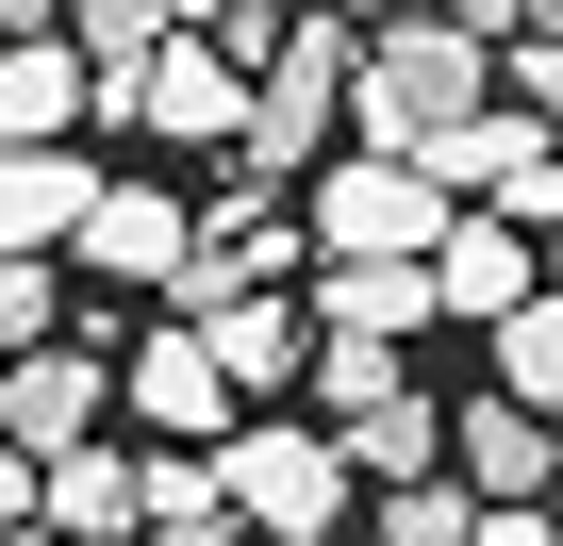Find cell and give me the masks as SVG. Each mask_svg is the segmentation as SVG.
Masks as SVG:
<instances>
[{"mask_svg": "<svg viewBox=\"0 0 563 546\" xmlns=\"http://www.w3.org/2000/svg\"><path fill=\"white\" fill-rule=\"evenodd\" d=\"M117 414H150V431H166V447H216V431H232V414H249V398H232V381H216V348H199V332H150V348H133V365H117Z\"/></svg>", "mask_w": 563, "mask_h": 546, "instance_id": "obj_8", "label": "cell"}, {"mask_svg": "<svg viewBox=\"0 0 563 546\" xmlns=\"http://www.w3.org/2000/svg\"><path fill=\"white\" fill-rule=\"evenodd\" d=\"M18 530H34V464L0 447V546H18Z\"/></svg>", "mask_w": 563, "mask_h": 546, "instance_id": "obj_22", "label": "cell"}, {"mask_svg": "<svg viewBox=\"0 0 563 546\" xmlns=\"http://www.w3.org/2000/svg\"><path fill=\"white\" fill-rule=\"evenodd\" d=\"M183 232H199V215H183L166 182H100V199L67 215V265H100V282H166Z\"/></svg>", "mask_w": 563, "mask_h": 546, "instance_id": "obj_9", "label": "cell"}, {"mask_svg": "<svg viewBox=\"0 0 563 546\" xmlns=\"http://www.w3.org/2000/svg\"><path fill=\"white\" fill-rule=\"evenodd\" d=\"M299 182H316V215H299V232H316V265H415V248L448 232V182H431V166H398V149H316Z\"/></svg>", "mask_w": 563, "mask_h": 546, "instance_id": "obj_3", "label": "cell"}, {"mask_svg": "<svg viewBox=\"0 0 563 546\" xmlns=\"http://www.w3.org/2000/svg\"><path fill=\"white\" fill-rule=\"evenodd\" d=\"M67 116H84L67 34H0V149H67Z\"/></svg>", "mask_w": 563, "mask_h": 546, "instance_id": "obj_14", "label": "cell"}, {"mask_svg": "<svg viewBox=\"0 0 563 546\" xmlns=\"http://www.w3.org/2000/svg\"><path fill=\"white\" fill-rule=\"evenodd\" d=\"M349 116V18H282L265 67H249V116H232V182H299Z\"/></svg>", "mask_w": 563, "mask_h": 546, "instance_id": "obj_2", "label": "cell"}, {"mask_svg": "<svg viewBox=\"0 0 563 546\" xmlns=\"http://www.w3.org/2000/svg\"><path fill=\"white\" fill-rule=\"evenodd\" d=\"M100 414H117V365H100V348H67V332L0 365V447H18V464H51V447H84Z\"/></svg>", "mask_w": 563, "mask_h": 546, "instance_id": "obj_6", "label": "cell"}, {"mask_svg": "<svg viewBox=\"0 0 563 546\" xmlns=\"http://www.w3.org/2000/svg\"><path fill=\"white\" fill-rule=\"evenodd\" d=\"M232 116H249V67L199 34H150V67L117 83V133H166V149H232Z\"/></svg>", "mask_w": 563, "mask_h": 546, "instance_id": "obj_5", "label": "cell"}, {"mask_svg": "<svg viewBox=\"0 0 563 546\" xmlns=\"http://www.w3.org/2000/svg\"><path fill=\"white\" fill-rule=\"evenodd\" d=\"M299 332H365V348H398V332H431V282H415V265H316Z\"/></svg>", "mask_w": 563, "mask_h": 546, "instance_id": "obj_15", "label": "cell"}, {"mask_svg": "<svg viewBox=\"0 0 563 546\" xmlns=\"http://www.w3.org/2000/svg\"><path fill=\"white\" fill-rule=\"evenodd\" d=\"M133 546H249L199 447H150V464H133Z\"/></svg>", "mask_w": 563, "mask_h": 546, "instance_id": "obj_13", "label": "cell"}, {"mask_svg": "<svg viewBox=\"0 0 563 546\" xmlns=\"http://www.w3.org/2000/svg\"><path fill=\"white\" fill-rule=\"evenodd\" d=\"M51 348V248H0V365Z\"/></svg>", "mask_w": 563, "mask_h": 546, "instance_id": "obj_19", "label": "cell"}, {"mask_svg": "<svg viewBox=\"0 0 563 546\" xmlns=\"http://www.w3.org/2000/svg\"><path fill=\"white\" fill-rule=\"evenodd\" d=\"M34 530H51V546H133V464H117L100 431L51 447V464H34Z\"/></svg>", "mask_w": 563, "mask_h": 546, "instance_id": "obj_10", "label": "cell"}, {"mask_svg": "<svg viewBox=\"0 0 563 546\" xmlns=\"http://www.w3.org/2000/svg\"><path fill=\"white\" fill-rule=\"evenodd\" d=\"M415 282H431V315H464V332H481V315H514V299H547V282H530V232H514L497 199H481V215H448V232L415 248Z\"/></svg>", "mask_w": 563, "mask_h": 546, "instance_id": "obj_7", "label": "cell"}, {"mask_svg": "<svg viewBox=\"0 0 563 546\" xmlns=\"http://www.w3.org/2000/svg\"><path fill=\"white\" fill-rule=\"evenodd\" d=\"M431 18H464V34H547V0H431Z\"/></svg>", "mask_w": 563, "mask_h": 546, "instance_id": "obj_21", "label": "cell"}, {"mask_svg": "<svg viewBox=\"0 0 563 546\" xmlns=\"http://www.w3.org/2000/svg\"><path fill=\"white\" fill-rule=\"evenodd\" d=\"M332 447H349V480H431L448 464V398H365V414H332Z\"/></svg>", "mask_w": 563, "mask_h": 546, "instance_id": "obj_16", "label": "cell"}, {"mask_svg": "<svg viewBox=\"0 0 563 546\" xmlns=\"http://www.w3.org/2000/svg\"><path fill=\"white\" fill-rule=\"evenodd\" d=\"M448 480H464V497H547V414L448 398Z\"/></svg>", "mask_w": 563, "mask_h": 546, "instance_id": "obj_11", "label": "cell"}, {"mask_svg": "<svg viewBox=\"0 0 563 546\" xmlns=\"http://www.w3.org/2000/svg\"><path fill=\"white\" fill-rule=\"evenodd\" d=\"M365 530H382V546H464V530H481V497L431 464V480H382V513H365Z\"/></svg>", "mask_w": 563, "mask_h": 546, "instance_id": "obj_18", "label": "cell"}, {"mask_svg": "<svg viewBox=\"0 0 563 546\" xmlns=\"http://www.w3.org/2000/svg\"><path fill=\"white\" fill-rule=\"evenodd\" d=\"M199 464H216L232 530H265V546H282V530H349V497H365V480H349V447H332L316 414H282V431H216Z\"/></svg>", "mask_w": 563, "mask_h": 546, "instance_id": "obj_4", "label": "cell"}, {"mask_svg": "<svg viewBox=\"0 0 563 546\" xmlns=\"http://www.w3.org/2000/svg\"><path fill=\"white\" fill-rule=\"evenodd\" d=\"M282 546H349V530H282Z\"/></svg>", "mask_w": 563, "mask_h": 546, "instance_id": "obj_23", "label": "cell"}, {"mask_svg": "<svg viewBox=\"0 0 563 546\" xmlns=\"http://www.w3.org/2000/svg\"><path fill=\"white\" fill-rule=\"evenodd\" d=\"M481 100H497V67H481L464 18H431V0H415V18H382V34H349V133H365V149L431 166Z\"/></svg>", "mask_w": 563, "mask_h": 546, "instance_id": "obj_1", "label": "cell"}, {"mask_svg": "<svg viewBox=\"0 0 563 546\" xmlns=\"http://www.w3.org/2000/svg\"><path fill=\"white\" fill-rule=\"evenodd\" d=\"M199 348H216V381H232V398H282L316 332H299V299H265V282H249V299H216V315H199Z\"/></svg>", "mask_w": 563, "mask_h": 546, "instance_id": "obj_12", "label": "cell"}, {"mask_svg": "<svg viewBox=\"0 0 563 546\" xmlns=\"http://www.w3.org/2000/svg\"><path fill=\"white\" fill-rule=\"evenodd\" d=\"M464 546H563V530H547V497H481V530H464Z\"/></svg>", "mask_w": 563, "mask_h": 546, "instance_id": "obj_20", "label": "cell"}, {"mask_svg": "<svg viewBox=\"0 0 563 546\" xmlns=\"http://www.w3.org/2000/svg\"><path fill=\"white\" fill-rule=\"evenodd\" d=\"M481 332H497V398L547 414V398H563V332H547V299H514V315H481Z\"/></svg>", "mask_w": 563, "mask_h": 546, "instance_id": "obj_17", "label": "cell"}]
</instances>
